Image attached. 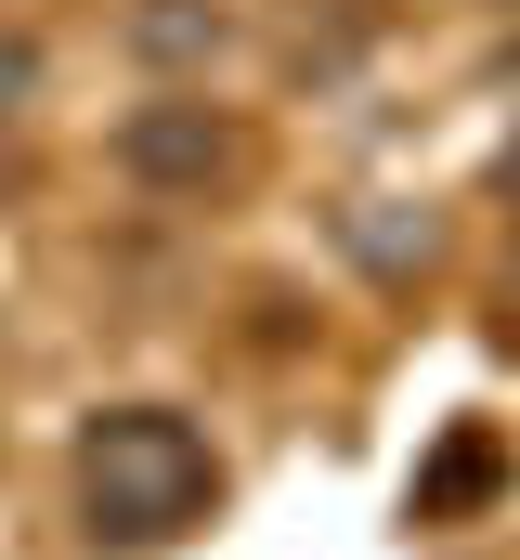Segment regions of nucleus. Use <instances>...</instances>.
Instances as JSON below:
<instances>
[{
    "label": "nucleus",
    "mask_w": 520,
    "mask_h": 560,
    "mask_svg": "<svg viewBox=\"0 0 520 560\" xmlns=\"http://www.w3.org/2000/svg\"><path fill=\"white\" fill-rule=\"evenodd\" d=\"M79 495H92V535H118V548H169V535L222 495V469H209L196 418H169V405H118V418H92V443H79Z\"/></svg>",
    "instance_id": "1"
},
{
    "label": "nucleus",
    "mask_w": 520,
    "mask_h": 560,
    "mask_svg": "<svg viewBox=\"0 0 520 560\" xmlns=\"http://www.w3.org/2000/svg\"><path fill=\"white\" fill-rule=\"evenodd\" d=\"M118 156L143 170V183H209V170L235 156V131H222L209 105H182V92H156V105H143V118L118 131Z\"/></svg>",
    "instance_id": "2"
},
{
    "label": "nucleus",
    "mask_w": 520,
    "mask_h": 560,
    "mask_svg": "<svg viewBox=\"0 0 520 560\" xmlns=\"http://www.w3.org/2000/svg\"><path fill=\"white\" fill-rule=\"evenodd\" d=\"M130 39H143L156 66H182V52H222V13H196V0H156V13H143Z\"/></svg>",
    "instance_id": "3"
},
{
    "label": "nucleus",
    "mask_w": 520,
    "mask_h": 560,
    "mask_svg": "<svg viewBox=\"0 0 520 560\" xmlns=\"http://www.w3.org/2000/svg\"><path fill=\"white\" fill-rule=\"evenodd\" d=\"M482 482H495V443H456V456H442V469L416 482V522H442V509H469Z\"/></svg>",
    "instance_id": "4"
},
{
    "label": "nucleus",
    "mask_w": 520,
    "mask_h": 560,
    "mask_svg": "<svg viewBox=\"0 0 520 560\" xmlns=\"http://www.w3.org/2000/svg\"><path fill=\"white\" fill-rule=\"evenodd\" d=\"M26 79H39V52H26V39H0V105H26Z\"/></svg>",
    "instance_id": "5"
},
{
    "label": "nucleus",
    "mask_w": 520,
    "mask_h": 560,
    "mask_svg": "<svg viewBox=\"0 0 520 560\" xmlns=\"http://www.w3.org/2000/svg\"><path fill=\"white\" fill-rule=\"evenodd\" d=\"M508 196H520V156H508Z\"/></svg>",
    "instance_id": "6"
}]
</instances>
